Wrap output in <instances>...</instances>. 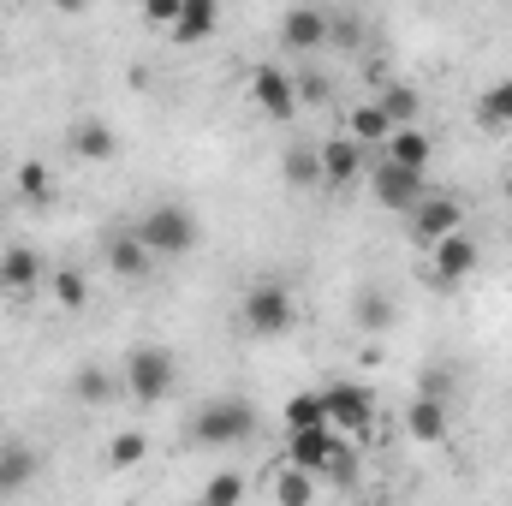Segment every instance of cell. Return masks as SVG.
Masks as SVG:
<instances>
[{"label":"cell","mask_w":512,"mask_h":506,"mask_svg":"<svg viewBox=\"0 0 512 506\" xmlns=\"http://www.w3.org/2000/svg\"><path fill=\"white\" fill-rule=\"evenodd\" d=\"M376 108L387 114V126H393V131H405V126H417V108H423V96H417L411 84H387L382 96H376Z\"/></svg>","instance_id":"cell-23"},{"label":"cell","mask_w":512,"mask_h":506,"mask_svg":"<svg viewBox=\"0 0 512 506\" xmlns=\"http://www.w3.org/2000/svg\"><path fill=\"white\" fill-rule=\"evenodd\" d=\"M203 506H245V477L239 471H215L203 483Z\"/></svg>","instance_id":"cell-29"},{"label":"cell","mask_w":512,"mask_h":506,"mask_svg":"<svg viewBox=\"0 0 512 506\" xmlns=\"http://www.w3.org/2000/svg\"><path fill=\"white\" fill-rule=\"evenodd\" d=\"M143 459H149V435L143 429H120L108 441V471H137Z\"/></svg>","instance_id":"cell-26"},{"label":"cell","mask_w":512,"mask_h":506,"mask_svg":"<svg viewBox=\"0 0 512 506\" xmlns=\"http://www.w3.org/2000/svg\"><path fill=\"white\" fill-rule=\"evenodd\" d=\"M215 30H221V6L215 0H185L179 6V24H173V42L191 48V42H209Z\"/></svg>","instance_id":"cell-18"},{"label":"cell","mask_w":512,"mask_h":506,"mask_svg":"<svg viewBox=\"0 0 512 506\" xmlns=\"http://www.w3.org/2000/svg\"><path fill=\"white\" fill-rule=\"evenodd\" d=\"M30 471H36V453H30V447H18V453H6V459H0L6 489H24V483H30Z\"/></svg>","instance_id":"cell-31"},{"label":"cell","mask_w":512,"mask_h":506,"mask_svg":"<svg viewBox=\"0 0 512 506\" xmlns=\"http://www.w3.org/2000/svg\"><path fill=\"white\" fill-rule=\"evenodd\" d=\"M316 161H322V185H334V191H346L358 173H364V149L340 131V137H328V143H316Z\"/></svg>","instance_id":"cell-10"},{"label":"cell","mask_w":512,"mask_h":506,"mask_svg":"<svg viewBox=\"0 0 512 506\" xmlns=\"http://www.w3.org/2000/svg\"><path fill=\"white\" fill-rule=\"evenodd\" d=\"M429 191H435L429 173H411V167H393V161H382V167L370 173V197L382 203L387 215H411Z\"/></svg>","instance_id":"cell-6"},{"label":"cell","mask_w":512,"mask_h":506,"mask_svg":"<svg viewBox=\"0 0 512 506\" xmlns=\"http://www.w3.org/2000/svg\"><path fill=\"white\" fill-rule=\"evenodd\" d=\"M280 173H286V185H292V191L322 185V161H316V149H304V143H292V149L280 155Z\"/></svg>","instance_id":"cell-24"},{"label":"cell","mask_w":512,"mask_h":506,"mask_svg":"<svg viewBox=\"0 0 512 506\" xmlns=\"http://www.w3.org/2000/svg\"><path fill=\"white\" fill-rule=\"evenodd\" d=\"M429 155H435V143H429V131L423 126H405L387 137V155L382 161H393V167H411V173H429Z\"/></svg>","instance_id":"cell-17"},{"label":"cell","mask_w":512,"mask_h":506,"mask_svg":"<svg viewBox=\"0 0 512 506\" xmlns=\"http://www.w3.org/2000/svg\"><path fill=\"white\" fill-rule=\"evenodd\" d=\"M120 381H126V393L137 405H161V399L179 387V358H173L167 346H155V340H149V346H131Z\"/></svg>","instance_id":"cell-3"},{"label":"cell","mask_w":512,"mask_h":506,"mask_svg":"<svg viewBox=\"0 0 512 506\" xmlns=\"http://www.w3.org/2000/svg\"><path fill=\"white\" fill-rule=\"evenodd\" d=\"M292 84H298V108H304V102H328V78H322V72H298Z\"/></svg>","instance_id":"cell-34"},{"label":"cell","mask_w":512,"mask_h":506,"mask_svg":"<svg viewBox=\"0 0 512 506\" xmlns=\"http://www.w3.org/2000/svg\"><path fill=\"white\" fill-rule=\"evenodd\" d=\"M66 387H72V399H78V405H108L114 393H126V381L114 376V370H102V364H84Z\"/></svg>","instance_id":"cell-19"},{"label":"cell","mask_w":512,"mask_h":506,"mask_svg":"<svg viewBox=\"0 0 512 506\" xmlns=\"http://www.w3.org/2000/svg\"><path fill=\"white\" fill-rule=\"evenodd\" d=\"M501 191H507V203H512V173H507V185H501Z\"/></svg>","instance_id":"cell-35"},{"label":"cell","mask_w":512,"mask_h":506,"mask_svg":"<svg viewBox=\"0 0 512 506\" xmlns=\"http://www.w3.org/2000/svg\"><path fill=\"white\" fill-rule=\"evenodd\" d=\"M6 495H12V489H6V477H0V501H6Z\"/></svg>","instance_id":"cell-36"},{"label":"cell","mask_w":512,"mask_h":506,"mask_svg":"<svg viewBox=\"0 0 512 506\" xmlns=\"http://www.w3.org/2000/svg\"><path fill=\"white\" fill-rule=\"evenodd\" d=\"M328 36H334V24H328L322 6H286V12H280V42H286V48L310 54V48H328Z\"/></svg>","instance_id":"cell-9"},{"label":"cell","mask_w":512,"mask_h":506,"mask_svg":"<svg viewBox=\"0 0 512 506\" xmlns=\"http://www.w3.org/2000/svg\"><path fill=\"white\" fill-rule=\"evenodd\" d=\"M131 233L143 239L149 256H185V251H197V239H203V227H197V215L185 203H155Z\"/></svg>","instance_id":"cell-2"},{"label":"cell","mask_w":512,"mask_h":506,"mask_svg":"<svg viewBox=\"0 0 512 506\" xmlns=\"http://www.w3.org/2000/svg\"><path fill=\"white\" fill-rule=\"evenodd\" d=\"M477 126L483 131H507L512 126V78H495V84L477 96Z\"/></svg>","instance_id":"cell-21"},{"label":"cell","mask_w":512,"mask_h":506,"mask_svg":"<svg viewBox=\"0 0 512 506\" xmlns=\"http://www.w3.org/2000/svg\"><path fill=\"white\" fill-rule=\"evenodd\" d=\"M18 197H24V203H48V197H54V179H48L42 161H24V167H18Z\"/></svg>","instance_id":"cell-30"},{"label":"cell","mask_w":512,"mask_h":506,"mask_svg":"<svg viewBox=\"0 0 512 506\" xmlns=\"http://www.w3.org/2000/svg\"><path fill=\"white\" fill-rule=\"evenodd\" d=\"M251 102L268 114V120H292L298 114V84H292V72L286 66H256L251 72Z\"/></svg>","instance_id":"cell-8"},{"label":"cell","mask_w":512,"mask_h":506,"mask_svg":"<svg viewBox=\"0 0 512 506\" xmlns=\"http://www.w3.org/2000/svg\"><path fill=\"white\" fill-rule=\"evenodd\" d=\"M298 328V304L280 280H256L245 292V334L251 340H286Z\"/></svg>","instance_id":"cell-4"},{"label":"cell","mask_w":512,"mask_h":506,"mask_svg":"<svg viewBox=\"0 0 512 506\" xmlns=\"http://www.w3.org/2000/svg\"><path fill=\"white\" fill-rule=\"evenodd\" d=\"M405 429H411V441L435 447V441L447 435V399H435V393H417V399H411V411H405Z\"/></svg>","instance_id":"cell-15"},{"label":"cell","mask_w":512,"mask_h":506,"mask_svg":"<svg viewBox=\"0 0 512 506\" xmlns=\"http://www.w3.org/2000/svg\"><path fill=\"white\" fill-rule=\"evenodd\" d=\"M0 286H6L12 298H30V292L42 286V256H36V251H24V245L0 251Z\"/></svg>","instance_id":"cell-14"},{"label":"cell","mask_w":512,"mask_h":506,"mask_svg":"<svg viewBox=\"0 0 512 506\" xmlns=\"http://www.w3.org/2000/svg\"><path fill=\"white\" fill-rule=\"evenodd\" d=\"M322 477H328V483H352V477H358V453L340 441V453L328 459V471H322Z\"/></svg>","instance_id":"cell-33"},{"label":"cell","mask_w":512,"mask_h":506,"mask_svg":"<svg viewBox=\"0 0 512 506\" xmlns=\"http://www.w3.org/2000/svg\"><path fill=\"white\" fill-rule=\"evenodd\" d=\"M102 262H108L120 280H143L155 256L143 251V239H137V233H108V239H102Z\"/></svg>","instance_id":"cell-13"},{"label":"cell","mask_w":512,"mask_h":506,"mask_svg":"<svg viewBox=\"0 0 512 506\" xmlns=\"http://www.w3.org/2000/svg\"><path fill=\"white\" fill-rule=\"evenodd\" d=\"M429 256H435V286H459V280L477 274V239L471 233H453V239L429 245Z\"/></svg>","instance_id":"cell-12"},{"label":"cell","mask_w":512,"mask_h":506,"mask_svg":"<svg viewBox=\"0 0 512 506\" xmlns=\"http://www.w3.org/2000/svg\"><path fill=\"white\" fill-rule=\"evenodd\" d=\"M346 137H352L358 149H370V143H382V149H387L393 126H387V114L376 108V102H358V108H352V120H346Z\"/></svg>","instance_id":"cell-22"},{"label":"cell","mask_w":512,"mask_h":506,"mask_svg":"<svg viewBox=\"0 0 512 506\" xmlns=\"http://www.w3.org/2000/svg\"><path fill=\"white\" fill-rule=\"evenodd\" d=\"M179 6H185V0H149V6H143V24L173 30V24H179Z\"/></svg>","instance_id":"cell-32"},{"label":"cell","mask_w":512,"mask_h":506,"mask_svg":"<svg viewBox=\"0 0 512 506\" xmlns=\"http://www.w3.org/2000/svg\"><path fill=\"white\" fill-rule=\"evenodd\" d=\"M251 435H256V405L239 399V393H215V399H203L197 417H191V441H197V447H239V441H251Z\"/></svg>","instance_id":"cell-1"},{"label":"cell","mask_w":512,"mask_h":506,"mask_svg":"<svg viewBox=\"0 0 512 506\" xmlns=\"http://www.w3.org/2000/svg\"><path fill=\"white\" fill-rule=\"evenodd\" d=\"M48 292H54L60 310H84V304H90V280H84L78 268H60V274L48 280Z\"/></svg>","instance_id":"cell-28"},{"label":"cell","mask_w":512,"mask_h":506,"mask_svg":"<svg viewBox=\"0 0 512 506\" xmlns=\"http://www.w3.org/2000/svg\"><path fill=\"white\" fill-rule=\"evenodd\" d=\"M352 322H358L364 334H382L387 322H393V304H387L382 286H358V292H352Z\"/></svg>","instance_id":"cell-20"},{"label":"cell","mask_w":512,"mask_h":506,"mask_svg":"<svg viewBox=\"0 0 512 506\" xmlns=\"http://www.w3.org/2000/svg\"><path fill=\"white\" fill-rule=\"evenodd\" d=\"M298 429H328L322 393H292V399H286V435H298Z\"/></svg>","instance_id":"cell-25"},{"label":"cell","mask_w":512,"mask_h":506,"mask_svg":"<svg viewBox=\"0 0 512 506\" xmlns=\"http://www.w3.org/2000/svg\"><path fill=\"white\" fill-rule=\"evenodd\" d=\"M411 233L423 239V245H441V239H453V233H465V203L453 197V191H429L417 209H411Z\"/></svg>","instance_id":"cell-7"},{"label":"cell","mask_w":512,"mask_h":506,"mask_svg":"<svg viewBox=\"0 0 512 506\" xmlns=\"http://www.w3.org/2000/svg\"><path fill=\"white\" fill-rule=\"evenodd\" d=\"M322 405H328V429L334 435H364L376 429V393L364 381H328L322 387Z\"/></svg>","instance_id":"cell-5"},{"label":"cell","mask_w":512,"mask_h":506,"mask_svg":"<svg viewBox=\"0 0 512 506\" xmlns=\"http://www.w3.org/2000/svg\"><path fill=\"white\" fill-rule=\"evenodd\" d=\"M66 143H72V155H84V161H114V155H120V131L108 126V120H78Z\"/></svg>","instance_id":"cell-16"},{"label":"cell","mask_w":512,"mask_h":506,"mask_svg":"<svg viewBox=\"0 0 512 506\" xmlns=\"http://www.w3.org/2000/svg\"><path fill=\"white\" fill-rule=\"evenodd\" d=\"M334 453H340V435L334 429H298V435H286V465H298L310 477H322Z\"/></svg>","instance_id":"cell-11"},{"label":"cell","mask_w":512,"mask_h":506,"mask_svg":"<svg viewBox=\"0 0 512 506\" xmlns=\"http://www.w3.org/2000/svg\"><path fill=\"white\" fill-rule=\"evenodd\" d=\"M274 506H316V477L298 471V465H286L274 477Z\"/></svg>","instance_id":"cell-27"}]
</instances>
